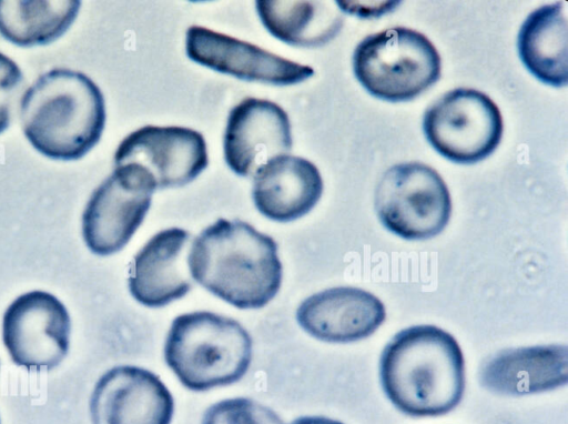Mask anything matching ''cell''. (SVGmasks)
I'll return each mask as SVG.
<instances>
[{
    "mask_svg": "<svg viewBox=\"0 0 568 424\" xmlns=\"http://www.w3.org/2000/svg\"><path fill=\"white\" fill-rule=\"evenodd\" d=\"M115 166L136 164L153 178L156 189L193 181L209 164L203 135L190 128L145 125L126 135L114 154Z\"/></svg>",
    "mask_w": 568,
    "mask_h": 424,
    "instance_id": "10",
    "label": "cell"
},
{
    "mask_svg": "<svg viewBox=\"0 0 568 424\" xmlns=\"http://www.w3.org/2000/svg\"><path fill=\"white\" fill-rule=\"evenodd\" d=\"M381 223L405 240H426L439 234L452 214L449 191L433 168L405 162L387 169L375 191Z\"/></svg>",
    "mask_w": 568,
    "mask_h": 424,
    "instance_id": "6",
    "label": "cell"
},
{
    "mask_svg": "<svg viewBox=\"0 0 568 424\" xmlns=\"http://www.w3.org/2000/svg\"><path fill=\"white\" fill-rule=\"evenodd\" d=\"M568 20L565 1L545 4L528 14L517 38L518 54L526 69L539 81L565 87Z\"/></svg>",
    "mask_w": 568,
    "mask_h": 424,
    "instance_id": "18",
    "label": "cell"
},
{
    "mask_svg": "<svg viewBox=\"0 0 568 424\" xmlns=\"http://www.w3.org/2000/svg\"><path fill=\"white\" fill-rule=\"evenodd\" d=\"M92 424H171L174 400L161 378L135 365H119L95 383Z\"/></svg>",
    "mask_w": 568,
    "mask_h": 424,
    "instance_id": "11",
    "label": "cell"
},
{
    "mask_svg": "<svg viewBox=\"0 0 568 424\" xmlns=\"http://www.w3.org/2000/svg\"><path fill=\"white\" fill-rule=\"evenodd\" d=\"M566 345H536L507 349L480 369V383L501 395H527L555 390L567 383Z\"/></svg>",
    "mask_w": 568,
    "mask_h": 424,
    "instance_id": "17",
    "label": "cell"
},
{
    "mask_svg": "<svg viewBox=\"0 0 568 424\" xmlns=\"http://www.w3.org/2000/svg\"><path fill=\"white\" fill-rule=\"evenodd\" d=\"M291 122L276 103L246 98L229 113L223 151L227 166L240 176H248L268 160L292 149Z\"/></svg>",
    "mask_w": 568,
    "mask_h": 424,
    "instance_id": "13",
    "label": "cell"
},
{
    "mask_svg": "<svg viewBox=\"0 0 568 424\" xmlns=\"http://www.w3.org/2000/svg\"><path fill=\"white\" fill-rule=\"evenodd\" d=\"M166 365L187 390L204 392L239 382L253 359V341L237 321L209 311L174 317L165 337Z\"/></svg>",
    "mask_w": 568,
    "mask_h": 424,
    "instance_id": "4",
    "label": "cell"
},
{
    "mask_svg": "<svg viewBox=\"0 0 568 424\" xmlns=\"http://www.w3.org/2000/svg\"><path fill=\"white\" fill-rule=\"evenodd\" d=\"M26 138L41 154L78 160L100 140L105 102L99 87L84 73L53 69L41 74L21 99Z\"/></svg>",
    "mask_w": 568,
    "mask_h": 424,
    "instance_id": "3",
    "label": "cell"
},
{
    "mask_svg": "<svg viewBox=\"0 0 568 424\" xmlns=\"http://www.w3.org/2000/svg\"><path fill=\"white\" fill-rule=\"evenodd\" d=\"M386 310L374 294L353 286L314 293L296 310V322L308 335L328 343H349L372 335L385 321Z\"/></svg>",
    "mask_w": 568,
    "mask_h": 424,
    "instance_id": "14",
    "label": "cell"
},
{
    "mask_svg": "<svg viewBox=\"0 0 568 424\" xmlns=\"http://www.w3.org/2000/svg\"><path fill=\"white\" fill-rule=\"evenodd\" d=\"M497 104L485 93L458 88L445 93L425 112L424 134L444 158L460 164L490 155L503 135Z\"/></svg>",
    "mask_w": 568,
    "mask_h": 424,
    "instance_id": "7",
    "label": "cell"
},
{
    "mask_svg": "<svg viewBox=\"0 0 568 424\" xmlns=\"http://www.w3.org/2000/svg\"><path fill=\"white\" fill-rule=\"evenodd\" d=\"M327 1L260 0L255 9L264 28L294 47H320L338 34L343 16Z\"/></svg>",
    "mask_w": 568,
    "mask_h": 424,
    "instance_id": "19",
    "label": "cell"
},
{
    "mask_svg": "<svg viewBox=\"0 0 568 424\" xmlns=\"http://www.w3.org/2000/svg\"><path fill=\"white\" fill-rule=\"evenodd\" d=\"M379 380L387 398L402 413L440 416L463 398V352L448 332L435 325H414L396 333L384 347Z\"/></svg>",
    "mask_w": 568,
    "mask_h": 424,
    "instance_id": "2",
    "label": "cell"
},
{
    "mask_svg": "<svg viewBox=\"0 0 568 424\" xmlns=\"http://www.w3.org/2000/svg\"><path fill=\"white\" fill-rule=\"evenodd\" d=\"M322 193L318 169L301 157H275L254 173V205L262 215L275 222H291L304 216L316 205Z\"/></svg>",
    "mask_w": 568,
    "mask_h": 424,
    "instance_id": "16",
    "label": "cell"
},
{
    "mask_svg": "<svg viewBox=\"0 0 568 424\" xmlns=\"http://www.w3.org/2000/svg\"><path fill=\"white\" fill-rule=\"evenodd\" d=\"M70 332L65 306L44 291L18 296L3 315V343L12 361L29 371L58 366L69 351Z\"/></svg>",
    "mask_w": 568,
    "mask_h": 424,
    "instance_id": "9",
    "label": "cell"
},
{
    "mask_svg": "<svg viewBox=\"0 0 568 424\" xmlns=\"http://www.w3.org/2000/svg\"><path fill=\"white\" fill-rule=\"evenodd\" d=\"M202 424H285L270 407L248 397L226 398L212 404Z\"/></svg>",
    "mask_w": 568,
    "mask_h": 424,
    "instance_id": "21",
    "label": "cell"
},
{
    "mask_svg": "<svg viewBox=\"0 0 568 424\" xmlns=\"http://www.w3.org/2000/svg\"><path fill=\"white\" fill-rule=\"evenodd\" d=\"M185 52L197 64L251 82L291 85L314 75L312 67L199 26L187 29Z\"/></svg>",
    "mask_w": 568,
    "mask_h": 424,
    "instance_id": "12",
    "label": "cell"
},
{
    "mask_svg": "<svg viewBox=\"0 0 568 424\" xmlns=\"http://www.w3.org/2000/svg\"><path fill=\"white\" fill-rule=\"evenodd\" d=\"M190 239L184 229H164L134 255L128 286L136 302L162 307L189 293L192 289L186 261Z\"/></svg>",
    "mask_w": 568,
    "mask_h": 424,
    "instance_id": "15",
    "label": "cell"
},
{
    "mask_svg": "<svg viewBox=\"0 0 568 424\" xmlns=\"http://www.w3.org/2000/svg\"><path fill=\"white\" fill-rule=\"evenodd\" d=\"M186 261L195 282L241 310L262 309L282 285L276 242L241 220L206 226L190 244Z\"/></svg>",
    "mask_w": 568,
    "mask_h": 424,
    "instance_id": "1",
    "label": "cell"
},
{
    "mask_svg": "<svg viewBox=\"0 0 568 424\" xmlns=\"http://www.w3.org/2000/svg\"><path fill=\"white\" fill-rule=\"evenodd\" d=\"M22 82L23 75L20 68L0 52V133L10 124L13 104Z\"/></svg>",
    "mask_w": 568,
    "mask_h": 424,
    "instance_id": "22",
    "label": "cell"
},
{
    "mask_svg": "<svg viewBox=\"0 0 568 424\" xmlns=\"http://www.w3.org/2000/svg\"><path fill=\"white\" fill-rule=\"evenodd\" d=\"M80 6L77 0H0V34L19 47L48 44L71 27Z\"/></svg>",
    "mask_w": 568,
    "mask_h": 424,
    "instance_id": "20",
    "label": "cell"
},
{
    "mask_svg": "<svg viewBox=\"0 0 568 424\" xmlns=\"http://www.w3.org/2000/svg\"><path fill=\"white\" fill-rule=\"evenodd\" d=\"M154 190L155 182L144 168L115 166L83 211L82 235L90 251L105 256L122 250L143 222Z\"/></svg>",
    "mask_w": 568,
    "mask_h": 424,
    "instance_id": "8",
    "label": "cell"
},
{
    "mask_svg": "<svg viewBox=\"0 0 568 424\" xmlns=\"http://www.w3.org/2000/svg\"><path fill=\"white\" fill-rule=\"evenodd\" d=\"M290 424H344L339 421L332 420L324 416H302L295 418Z\"/></svg>",
    "mask_w": 568,
    "mask_h": 424,
    "instance_id": "23",
    "label": "cell"
},
{
    "mask_svg": "<svg viewBox=\"0 0 568 424\" xmlns=\"http://www.w3.org/2000/svg\"><path fill=\"white\" fill-rule=\"evenodd\" d=\"M353 71L369 94L402 102L416 98L439 79L440 57L423 33L394 27L357 44Z\"/></svg>",
    "mask_w": 568,
    "mask_h": 424,
    "instance_id": "5",
    "label": "cell"
}]
</instances>
